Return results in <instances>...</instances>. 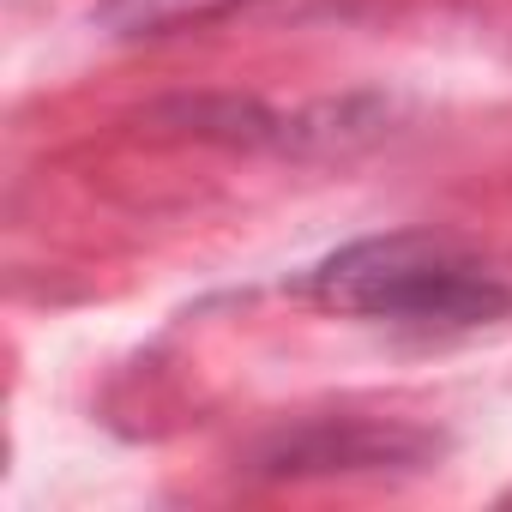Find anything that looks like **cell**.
Returning a JSON list of instances; mask_svg holds the SVG:
<instances>
[{
    "label": "cell",
    "mask_w": 512,
    "mask_h": 512,
    "mask_svg": "<svg viewBox=\"0 0 512 512\" xmlns=\"http://www.w3.org/2000/svg\"><path fill=\"white\" fill-rule=\"evenodd\" d=\"M308 290L314 302L350 320L404 326V332H476L512 314V284L488 260H476L470 247L434 229L362 235L332 253L308 278Z\"/></svg>",
    "instance_id": "cell-1"
},
{
    "label": "cell",
    "mask_w": 512,
    "mask_h": 512,
    "mask_svg": "<svg viewBox=\"0 0 512 512\" xmlns=\"http://www.w3.org/2000/svg\"><path fill=\"white\" fill-rule=\"evenodd\" d=\"M434 434L410 422H380V416H308L284 434H272L253 458L260 476H374L398 464H428Z\"/></svg>",
    "instance_id": "cell-2"
},
{
    "label": "cell",
    "mask_w": 512,
    "mask_h": 512,
    "mask_svg": "<svg viewBox=\"0 0 512 512\" xmlns=\"http://www.w3.org/2000/svg\"><path fill=\"white\" fill-rule=\"evenodd\" d=\"M229 7H241V0H97V25L121 43H139V37H169L181 25H205Z\"/></svg>",
    "instance_id": "cell-3"
}]
</instances>
